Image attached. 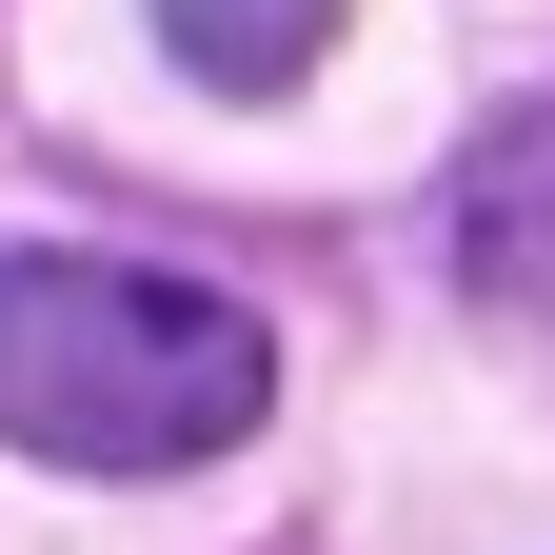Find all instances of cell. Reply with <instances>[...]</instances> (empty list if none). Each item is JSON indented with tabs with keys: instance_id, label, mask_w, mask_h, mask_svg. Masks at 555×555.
Here are the masks:
<instances>
[{
	"instance_id": "6da1fadb",
	"label": "cell",
	"mask_w": 555,
	"mask_h": 555,
	"mask_svg": "<svg viewBox=\"0 0 555 555\" xmlns=\"http://www.w3.org/2000/svg\"><path fill=\"white\" fill-rule=\"evenodd\" d=\"M278 397V337L198 278H139L80 238H0V456L60 476H198Z\"/></svg>"
},
{
	"instance_id": "7a4b0ae2",
	"label": "cell",
	"mask_w": 555,
	"mask_h": 555,
	"mask_svg": "<svg viewBox=\"0 0 555 555\" xmlns=\"http://www.w3.org/2000/svg\"><path fill=\"white\" fill-rule=\"evenodd\" d=\"M456 258H476V298H516V318H555V100L496 139V159L456 179Z\"/></svg>"
},
{
	"instance_id": "3957f363",
	"label": "cell",
	"mask_w": 555,
	"mask_h": 555,
	"mask_svg": "<svg viewBox=\"0 0 555 555\" xmlns=\"http://www.w3.org/2000/svg\"><path fill=\"white\" fill-rule=\"evenodd\" d=\"M159 60L219 80V100H278V80L337 60V0H159Z\"/></svg>"
}]
</instances>
